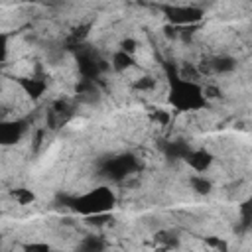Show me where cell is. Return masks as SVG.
<instances>
[{"label": "cell", "mask_w": 252, "mask_h": 252, "mask_svg": "<svg viewBox=\"0 0 252 252\" xmlns=\"http://www.w3.org/2000/svg\"><path fill=\"white\" fill-rule=\"evenodd\" d=\"M185 161L195 169V171H205L209 165H211V161H213V158H211V154L209 152H205V150H191L189 154H187V158H185Z\"/></svg>", "instance_id": "8992f818"}, {"label": "cell", "mask_w": 252, "mask_h": 252, "mask_svg": "<svg viewBox=\"0 0 252 252\" xmlns=\"http://www.w3.org/2000/svg\"><path fill=\"white\" fill-rule=\"evenodd\" d=\"M136 167H138L136 158L130 156V154H124V156H116V158L106 159L104 165H102V173L108 175L110 179H116L118 181V179L126 177L128 173H132Z\"/></svg>", "instance_id": "3957f363"}, {"label": "cell", "mask_w": 252, "mask_h": 252, "mask_svg": "<svg viewBox=\"0 0 252 252\" xmlns=\"http://www.w3.org/2000/svg\"><path fill=\"white\" fill-rule=\"evenodd\" d=\"M165 14L173 26L197 24L203 18V12L195 6H165Z\"/></svg>", "instance_id": "277c9868"}, {"label": "cell", "mask_w": 252, "mask_h": 252, "mask_svg": "<svg viewBox=\"0 0 252 252\" xmlns=\"http://www.w3.org/2000/svg\"><path fill=\"white\" fill-rule=\"evenodd\" d=\"M12 197H14L20 205H26V203H32V201H33V193L28 191V189H16V191L12 193Z\"/></svg>", "instance_id": "4fadbf2b"}, {"label": "cell", "mask_w": 252, "mask_h": 252, "mask_svg": "<svg viewBox=\"0 0 252 252\" xmlns=\"http://www.w3.org/2000/svg\"><path fill=\"white\" fill-rule=\"evenodd\" d=\"M169 102L177 110H197L207 104L205 91L187 79H181L179 75L171 77V91H169Z\"/></svg>", "instance_id": "6da1fadb"}, {"label": "cell", "mask_w": 252, "mask_h": 252, "mask_svg": "<svg viewBox=\"0 0 252 252\" xmlns=\"http://www.w3.org/2000/svg\"><path fill=\"white\" fill-rule=\"evenodd\" d=\"M26 132V122L24 120H12V122H2L0 124V142L4 146L16 144L22 134Z\"/></svg>", "instance_id": "5b68a950"}, {"label": "cell", "mask_w": 252, "mask_h": 252, "mask_svg": "<svg viewBox=\"0 0 252 252\" xmlns=\"http://www.w3.org/2000/svg\"><path fill=\"white\" fill-rule=\"evenodd\" d=\"M26 252H53V250L47 244H28Z\"/></svg>", "instance_id": "5bb4252c"}, {"label": "cell", "mask_w": 252, "mask_h": 252, "mask_svg": "<svg viewBox=\"0 0 252 252\" xmlns=\"http://www.w3.org/2000/svg\"><path fill=\"white\" fill-rule=\"evenodd\" d=\"M152 87H154V79H152V77H144V79H140V81L136 83V89H142V91L152 89Z\"/></svg>", "instance_id": "2e32d148"}, {"label": "cell", "mask_w": 252, "mask_h": 252, "mask_svg": "<svg viewBox=\"0 0 252 252\" xmlns=\"http://www.w3.org/2000/svg\"><path fill=\"white\" fill-rule=\"evenodd\" d=\"M211 67L217 71V73H230L234 67H236V61L228 55H220V57H215Z\"/></svg>", "instance_id": "9c48e42d"}, {"label": "cell", "mask_w": 252, "mask_h": 252, "mask_svg": "<svg viewBox=\"0 0 252 252\" xmlns=\"http://www.w3.org/2000/svg\"><path fill=\"white\" fill-rule=\"evenodd\" d=\"M132 63H134V59H132V55L130 53H126V51H116L114 53V57H112V67L116 69V71H126V69H130L132 67Z\"/></svg>", "instance_id": "30bf717a"}, {"label": "cell", "mask_w": 252, "mask_h": 252, "mask_svg": "<svg viewBox=\"0 0 252 252\" xmlns=\"http://www.w3.org/2000/svg\"><path fill=\"white\" fill-rule=\"evenodd\" d=\"M20 85L24 87V91L32 96V98H37L43 91H45V81L41 79H35V77H28V79H22Z\"/></svg>", "instance_id": "52a82bcc"}, {"label": "cell", "mask_w": 252, "mask_h": 252, "mask_svg": "<svg viewBox=\"0 0 252 252\" xmlns=\"http://www.w3.org/2000/svg\"><path fill=\"white\" fill-rule=\"evenodd\" d=\"M207 244L213 246V248H217V250H220V252H226V244L220 238H207Z\"/></svg>", "instance_id": "9a60e30c"}, {"label": "cell", "mask_w": 252, "mask_h": 252, "mask_svg": "<svg viewBox=\"0 0 252 252\" xmlns=\"http://www.w3.org/2000/svg\"><path fill=\"white\" fill-rule=\"evenodd\" d=\"M102 250H104V242L98 236H87L77 246V252H102Z\"/></svg>", "instance_id": "ba28073f"}, {"label": "cell", "mask_w": 252, "mask_h": 252, "mask_svg": "<svg viewBox=\"0 0 252 252\" xmlns=\"http://www.w3.org/2000/svg\"><path fill=\"white\" fill-rule=\"evenodd\" d=\"M240 220H242V228H248L252 224V197L240 207Z\"/></svg>", "instance_id": "7c38bea8"}, {"label": "cell", "mask_w": 252, "mask_h": 252, "mask_svg": "<svg viewBox=\"0 0 252 252\" xmlns=\"http://www.w3.org/2000/svg\"><path fill=\"white\" fill-rule=\"evenodd\" d=\"M191 187H193L197 193L207 195V193L211 191V181L205 179L203 175H193V177H191Z\"/></svg>", "instance_id": "8fae6325"}, {"label": "cell", "mask_w": 252, "mask_h": 252, "mask_svg": "<svg viewBox=\"0 0 252 252\" xmlns=\"http://www.w3.org/2000/svg\"><path fill=\"white\" fill-rule=\"evenodd\" d=\"M67 203L77 213L87 215V217H94V215H102V213H106V211L112 209L114 195H112L110 189L98 187V189H93V191H89V193H85L81 197L67 199Z\"/></svg>", "instance_id": "7a4b0ae2"}]
</instances>
